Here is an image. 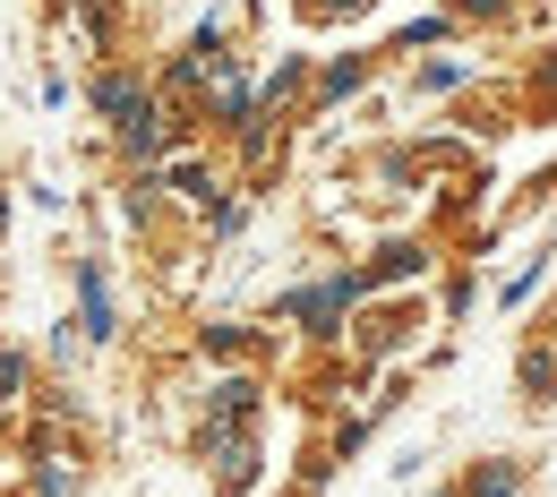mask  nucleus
Returning a JSON list of instances; mask_svg holds the SVG:
<instances>
[{"mask_svg": "<svg viewBox=\"0 0 557 497\" xmlns=\"http://www.w3.org/2000/svg\"><path fill=\"white\" fill-rule=\"evenodd\" d=\"M360 291H369V275H335V284H318V291H292V300H283V318H300V326H318V335H326V326H335V309H351Z\"/></svg>", "mask_w": 557, "mask_h": 497, "instance_id": "1", "label": "nucleus"}, {"mask_svg": "<svg viewBox=\"0 0 557 497\" xmlns=\"http://www.w3.org/2000/svg\"><path fill=\"white\" fill-rule=\"evenodd\" d=\"M77 326L103 344L112 335V300H103V266H77Z\"/></svg>", "mask_w": 557, "mask_h": 497, "instance_id": "2", "label": "nucleus"}, {"mask_svg": "<svg viewBox=\"0 0 557 497\" xmlns=\"http://www.w3.org/2000/svg\"><path fill=\"white\" fill-rule=\"evenodd\" d=\"M95 112H103V121H121V129H129V121H138V112H146L138 77H95Z\"/></svg>", "mask_w": 557, "mask_h": 497, "instance_id": "3", "label": "nucleus"}, {"mask_svg": "<svg viewBox=\"0 0 557 497\" xmlns=\"http://www.w3.org/2000/svg\"><path fill=\"white\" fill-rule=\"evenodd\" d=\"M163 138H172V121H163L154 103H146V112L129 121V129H121V146H129V154H163Z\"/></svg>", "mask_w": 557, "mask_h": 497, "instance_id": "4", "label": "nucleus"}, {"mask_svg": "<svg viewBox=\"0 0 557 497\" xmlns=\"http://www.w3.org/2000/svg\"><path fill=\"white\" fill-rule=\"evenodd\" d=\"M163 181H172V189H181V198H214L207 163H172V172H163Z\"/></svg>", "mask_w": 557, "mask_h": 497, "instance_id": "5", "label": "nucleus"}, {"mask_svg": "<svg viewBox=\"0 0 557 497\" xmlns=\"http://www.w3.org/2000/svg\"><path fill=\"white\" fill-rule=\"evenodd\" d=\"M420 266H429V249H395V258H377V284H386V275L404 284V275H420Z\"/></svg>", "mask_w": 557, "mask_h": 497, "instance_id": "6", "label": "nucleus"}, {"mask_svg": "<svg viewBox=\"0 0 557 497\" xmlns=\"http://www.w3.org/2000/svg\"><path fill=\"white\" fill-rule=\"evenodd\" d=\"M472 497H515V463H488L481 481H472Z\"/></svg>", "mask_w": 557, "mask_h": 497, "instance_id": "7", "label": "nucleus"}, {"mask_svg": "<svg viewBox=\"0 0 557 497\" xmlns=\"http://www.w3.org/2000/svg\"><path fill=\"white\" fill-rule=\"evenodd\" d=\"M420 86H429V95H446V86H463V70H455V61H429V70H420Z\"/></svg>", "mask_w": 557, "mask_h": 497, "instance_id": "8", "label": "nucleus"}, {"mask_svg": "<svg viewBox=\"0 0 557 497\" xmlns=\"http://www.w3.org/2000/svg\"><path fill=\"white\" fill-rule=\"evenodd\" d=\"M523 377H532V395H549V386H557V360L532 352V360H523Z\"/></svg>", "mask_w": 557, "mask_h": 497, "instance_id": "9", "label": "nucleus"}]
</instances>
